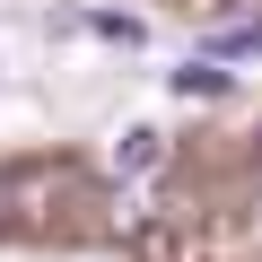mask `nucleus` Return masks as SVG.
<instances>
[{
	"instance_id": "f257e3e1",
	"label": "nucleus",
	"mask_w": 262,
	"mask_h": 262,
	"mask_svg": "<svg viewBox=\"0 0 262 262\" xmlns=\"http://www.w3.org/2000/svg\"><path fill=\"white\" fill-rule=\"evenodd\" d=\"M158 158H166V131H158V122H131L122 140H114V158H105V166H114V175H149Z\"/></svg>"
},
{
	"instance_id": "f03ea898",
	"label": "nucleus",
	"mask_w": 262,
	"mask_h": 262,
	"mask_svg": "<svg viewBox=\"0 0 262 262\" xmlns=\"http://www.w3.org/2000/svg\"><path fill=\"white\" fill-rule=\"evenodd\" d=\"M175 96H227V70L219 61H184L175 70Z\"/></svg>"
},
{
	"instance_id": "7ed1b4c3",
	"label": "nucleus",
	"mask_w": 262,
	"mask_h": 262,
	"mask_svg": "<svg viewBox=\"0 0 262 262\" xmlns=\"http://www.w3.org/2000/svg\"><path fill=\"white\" fill-rule=\"evenodd\" d=\"M88 27H96L105 44H122V53H131V44H149V27H140V18H122V9H96Z\"/></svg>"
},
{
	"instance_id": "20e7f679",
	"label": "nucleus",
	"mask_w": 262,
	"mask_h": 262,
	"mask_svg": "<svg viewBox=\"0 0 262 262\" xmlns=\"http://www.w3.org/2000/svg\"><path fill=\"white\" fill-rule=\"evenodd\" d=\"M219 53H262V27H227V35H219Z\"/></svg>"
},
{
	"instance_id": "39448f33",
	"label": "nucleus",
	"mask_w": 262,
	"mask_h": 262,
	"mask_svg": "<svg viewBox=\"0 0 262 262\" xmlns=\"http://www.w3.org/2000/svg\"><path fill=\"white\" fill-rule=\"evenodd\" d=\"M0 201H9V184H0Z\"/></svg>"
}]
</instances>
